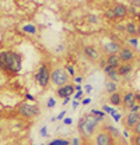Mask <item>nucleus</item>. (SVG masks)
<instances>
[{
	"mask_svg": "<svg viewBox=\"0 0 140 145\" xmlns=\"http://www.w3.org/2000/svg\"><path fill=\"white\" fill-rule=\"evenodd\" d=\"M101 121H104V119L94 117L91 113L81 116L79 123H77V131H79L80 138L83 141H90L91 138H94V135L100 130V123Z\"/></svg>",
	"mask_w": 140,
	"mask_h": 145,
	"instance_id": "obj_1",
	"label": "nucleus"
},
{
	"mask_svg": "<svg viewBox=\"0 0 140 145\" xmlns=\"http://www.w3.org/2000/svg\"><path fill=\"white\" fill-rule=\"evenodd\" d=\"M22 67V56L14 50L0 52V70L7 74H18Z\"/></svg>",
	"mask_w": 140,
	"mask_h": 145,
	"instance_id": "obj_2",
	"label": "nucleus"
},
{
	"mask_svg": "<svg viewBox=\"0 0 140 145\" xmlns=\"http://www.w3.org/2000/svg\"><path fill=\"white\" fill-rule=\"evenodd\" d=\"M70 78L71 77L65 70V67L57 66V67H55L52 71H51V82H52L53 85H56L57 88L70 84Z\"/></svg>",
	"mask_w": 140,
	"mask_h": 145,
	"instance_id": "obj_3",
	"label": "nucleus"
},
{
	"mask_svg": "<svg viewBox=\"0 0 140 145\" xmlns=\"http://www.w3.org/2000/svg\"><path fill=\"white\" fill-rule=\"evenodd\" d=\"M17 113L24 119H34L41 113V110L38 108V105L24 101V102L17 105Z\"/></svg>",
	"mask_w": 140,
	"mask_h": 145,
	"instance_id": "obj_4",
	"label": "nucleus"
},
{
	"mask_svg": "<svg viewBox=\"0 0 140 145\" xmlns=\"http://www.w3.org/2000/svg\"><path fill=\"white\" fill-rule=\"evenodd\" d=\"M34 80L35 82L41 87V88H46L51 82V71L48 69V66L45 63H42L34 74Z\"/></svg>",
	"mask_w": 140,
	"mask_h": 145,
	"instance_id": "obj_5",
	"label": "nucleus"
},
{
	"mask_svg": "<svg viewBox=\"0 0 140 145\" xmlns=\"http://www.w3.org/2000/svg\"><path fill=\"white\" fill-rule=\"evenodd\" d=\"M83 54H84V57H86L87 60L92 61V63L100 61L101 57H102L101 49H100L98 46H95V45H87V46H84V48H83Z\"/></svg>",
	"mask_w": 140,
	"mask_h": 145,
	"instance_id": "obj_6",
	"label": "nucleus"
},
{
	"mask_svg": "<svg viewBox=\"0 0 140 145\" xmlns=\"http://www.w3.org/2000/svg\"><path fill=\"white\" fill-rule=\"evenodd\" d=\"M92 144L94 145H114L115 144V140L109 135V133L105 131L104 128H100L97 131V134L94 135Z\"/></svg>",
	"mask_w": 140,
	"mask_h": 145,
	"instance_id": "obj_7",
	"label": "nucleus"
},
{
	"mask_svg": "<svg viewBox=\"0 0 140 145\" xmlns=\"http://www.w3.org/2000/svg\"><path fill=\"white\" fill-rule=\"evenodd\" d=\"M121 48H122V45L118 40H105L101 45V52H102V54H106V56L118 54Z\"/></svg>",
	"mask_w": 140,
	"mask_h": 145,
	"instance_id": "obj_8",
	"label": "nucleus"
},
{
	"mask_svg": "<svg viewBox=\"0 0 140 145\" xmlns=\"http://www.w3.org/2000/svg\"><path fill=\"white\" fill-rule=\"evenodd\" d=\"M118 54H119L122 63H133L136 60V50L133 48H130L129 45H123Z\"/></svg>",
	"mask_w": 140,
	"mask_h": 145,
	"instance_id": "obj_9",
	"label": "nucleus"
},
{
	"mask_svg": "<svg viewBox=\"0 0 140 145\" xmlns=\"http://www.w3.org/2000/svg\"><path fill=\"white\" fill-rule=\"evenodd\" d=\"M111 8H112V11H114V14H115V17L116 20H123V18L127 17V13H129V6H126L125 3H114L112 6H111Z\"/></svg>",
	"mask_w": 140,
	"mask_h": 145,
	"instance_id": "obj_10",
	"label": "nucleus"
},
{
	"mask_svg": "<svg viewBox=\"0 0 140 145\" xmlns=\"http://www.w3.org/2000/svg\"><path fill=\"white\" fill-rule=\"evenodd\" d=\"M140 121V113H126V116L123 117V126L126 130H133L137 126V123Z\"/></svg>",
	"mask_w": 140,
	"mask_h": 145,
	"instance_id": "obj_11",
	"label": "nucleus"
},
{
	"mask_svg": "<svg viewBox=\"0 0 140 145\" xmlns=\"http://www.w3.org/2000/svg\"><path fill=\"white\" fill-rule=\"evenodd\" d=\"M136 103V93L133 91H126L125 93H122V108L125 110L132 109Z\"/></svg>",
	"mask_w": 140,
	"mask_h": 145,
	"instance_id": "obj_12",
	"label": "nucleus"
},
{
	"mask_svg": "<svg viewBox=\"0 0 140 145\" xmlns=\"http://www.w3.org/2000/svg\"><path fill=\"white\" fill-rule=\"evenodd\" d=\"M74 92H76L74 84L70 82L67 85H63V87L57 88V89H56V96L60 98V99H66V98H71V96L74 95Z\"/></svg>",
	"mask_w": 140,
	"mask_h": 145,
	"instance_id": "obj_13",
	"label": "nucleus"
},
{
	"mask_svg": "<svg viewBox=\"0 0 140 145\" xmlns=\"http://www.w3.org/2000/svg\"><path fill=\"white\" fill-rule=\"evenodd\" d=\"M135 71V64L133 63H122L121 64V67L118 69V74H119V77H121V80H129L130 77H132V74Z\"/></svg>",
	"mask_w": 140,
	"mask_h": 145,
	"instance_id": "obj_14",
	"label": "nucleus"
},
{
	"mask_svg": "<svg viewBox=\"0 0 140 145\" xmlns=\"http://www.w3.org/2000/svg\"><path fill=\"white\" fill-rule=\"evenodd\" d=\"M125 34L127 35V38L137 36V22L135 20H129L125 22Z\"/></svg>",
	"mask_w": 140,
	"mask_h": 145,
	"instance_id": "obj_15",
	"label": "nucleus"
},
{
	"mask_svg": "<svg viewBox=\"0 0 140 145\" xmlns=\"http://www.w3.org/2000/svg\"><path fill=\"white\" fill-rule=\"evenodd\" d=\"M102 70H104V74H105V77H106V80H109V81H112V82H116V84L121 82V77H119V74H118V70H114V69H111L109 66H105Z\"/></svg>",
	"mask_w": 140,
	"mask_h": 145,
	"instance_id": "obj_16",
	"label": "nucleus"
},
{
	"mask_svg": "<svg viewBox=\"0 0 140 145\" xmlns=\"http://www.w3.org/2000/svg\"><path fill=\"white\" fill-rule=\"evenodd\" d=\"M105 63H106V66H109V67L114 69V70H118V69L121 67V64H122L119 54H111V56H106V57H105Z\"/></svg>",
	"mask_w": 140,
	"mask_h": 145,
	"instance_id": "obj_17",
	"label": "nucleus"
},
{
	"mask_svg": "<svg viewBox=\"0 0 140 145\" xmlns=\"http://www.w3.org/2000/svg\"><path fill=\"white\" fill-rule=\"evenodd\" d=\"M108 102H109V105L116 106V108H118V106H122V93L118 91V92H115V93L109 95Z\"/></svg>",
	"mask_w": 140,
	"mask_h": 145,
	"instance_id": "obj_18",
	"label": "nucleus"
},
{
	"mask_svg": "<svg viewBox=\"0 0 140 145\" xmlns=\"http://www.w3.org/2000/svg\"><path fill=\"white\" fill-rule=\"evenodd\" d=\"M118 88H119V84L112 82V81H109V80L105 81V92H106L108 95H112V93L118 92Z\"/></svg>",
	"mask_w": 140,
	"mask_h": 145,
	"instance_id": "obj_19",
	"label": "nucleus"
},
{
	"mask_svg": "<svg viewBox=\"0 0 140 145\" xmlns=\"http://www.w3.org/2000/svg\"><path fill=\"white\" fill-rule=\"evenodd\" d=\"M106 133H109V135L114 138V140H116V138H119L121 137V133H119V130L116 128V127H114V126H111V124H106V126L102 127Z\"/></svg>",
	"mask_w": 140,
	"mask_h": 145,
	"instance_id": "obj_20",
	"label": "nucleus"
},
{
	"mask_svg": "<svg viewBox=\"0 0 140 145\" xmlns=\"http://www.w3.org/2000/svg\"><path fill=\"white\" fill-rule=\"evenodd\" d=\"M22 32L27 35H36L38 34V28L35 27L34 24H25L22 27Z\"/></svg>",
	"mask_w": 140,
	"mask_h": 145,
	"instance_id": "obj_21",
	"label": "nucleus"
},
{
	"mask_svg": "<svg viewBox=\"0 0 140 145\" xmlns=\"http://www.w3.org/2000/svg\"><path fill=\"white\" fill-rule=\"evenodd\" d=\"M104 17L106 18V21H111V22H115L116 21V17H115V14H114V11H112L111 7H105L104 8Z\"/></svg>",
	"mask_w": 140,
	"mask_h": 145,
	"instance_id": "obj_22",
	"label": "nucleus"
},
{
	"mask_svg": "<svg viewBox=\"0 0 140 145\" xmlns=\"http://www.w3.org/2000/svg\"><path fill=\"white\" fill-rule=\"evenodd\" d=\"M46 145H71V144L66 138H56V140H51Z\"/></svg>",
	"mask_w": 140,
	"mask_h": 145,
	"instance_id": "obj_23",
	"label": "nucleus"
},
{
	"mask_svg": "<svg viewBox=\"0 0 140 145\" xmlns=\"http://www.w3.org/2000/svg\"><path fill=\"white\" fill-rule=\"evenodd\" d=\"M63 67H65V70L67 71V74H69L71 78H74V77L77 75V74H76V67H74V66H73L71 63H67V64H65Z\"/></svg>",
	"mask_w": 140,
	"mask_h": 145,
	"instance_id": "obj_24",
	"label": "nucleus"
},
{
	"mask_svg": "<svg viewBox=\"0 0 140 145\" xmlns=\"http://www.w3.org/2000/svg\"><path fill=\"white\" fill-rule=\"evenodd\" d=\"M86 20H87L88 24H98L100 22V17L97 16V14H94V13H90L86 16Z\"/></svg>",
	"mask_w": 140,
	"mask_h": 145,
	"instance_id": "obj_25",
	"label": "nucleus"
},
{
	"mask_svg": "<svg viewBox=\"0 0 140 145\" xmlns=\"http://www.w3.org/2000/svg\"><path fill=\"white\" fill-rule=\"evenodd\" d=\"M101 110H102L104 113H106V114H109V116H114L115 113H118V112H116L115 109H112V108H111V106H108V105H104Z\"/></svg>",
	"mask_w": 140,
	"mask_h": 145,
	"instance_id": "obj_26",
	"label": "nucleus"
},
{
	"mask_svg": "<svg viewBox=\"0 0 140 145\" xmlns=\"http://www.w3.org/2000/svg\"><path fill=\"white\" fill-rule=\"evenodd\" d=\"M94 117H100V119H104L105 117V113L102 110H98V109H91V112H90Z\"/></svg>",
	"mask_w": 140,
	"mask_h": 145,
	"instance_id": "obj_27",
	"label": "nucleus"
},
{
	"mask_svg": "<svg viewBox=\"0 0 140 145\" xmlns=\"http://www.w3.org/2000/svg\"><path fill=\"white\" fill-rule=\"evenodd\" d=\"M139 11H140V10H137L136 7H133V6H129V13H127V16H130V17H132V20H133V18L137 17Z\"/></svg>",
	"mask_w": 140,
	"mask_h": 145,
	"instance_id": "obj_28",
	"label": "nucleus"
},
{
	"mask_svg": "<svg viewBox=\"0 0 140 145\" xmlns=\"http://www.w3.org/2000/svg\"><path fill=\"white\" fill-rule=\"evenodd\" d=\"M127 43H129V46L130 48H137V43H139V39L135 36V38H127Z\"/></svg>",
	"mask_w": 140,
	"mask_h": 145,
	"instance_id": "obj_29",
	"label": "nucleus"
},
{
	"mask_svg": "<svg viewBox=\"0 0 140 145\" xmlns=\"http://www.w3.org/2000/svg\"><path fill=\"white\" fill-rule=\"evenodd\" d=\"M129 141H130V145H140V135H133L132 134Z\"/></svg>",
	"mask_w": 140,
	"mask_h": 145,
	"instance_id": "obj_30",
	"label": "nucleus"
},
{
	"mask_svg": "<svg viewBox=\"0 0 140 145\" xmlns=\"http://www.w3.org/2000/svg\"><path fill=\"white\" fill-rule=\"evenodd\" d=\"M83 96H84V91L74 92V95H73V101H80V99H83Z\"/></svg>",
	"mask_w": 140,
	"mask_h": 145,
	"instance_id": "obj_31",
	"label": "nucleus"
},
{
	"mask_svg": "<svg viewBox=\"0 0 140 145\" xmlns=\"http://www.w3.org/2000/svg\"><path fill=\"white\" fill-rule=\"evenodd\" d=\"M70 144L71 145H81L83 144V140H81L80 137H74V138L70 141Z\"/></svg>",
	"mask_w": 140,
	"mask_h": 145,
	"instance_id": "obj_32",
	"label": "nucleus"
},
{
	"mask_svg": "<svg viewBox=\"0 0 140 145\" xmlns=\"http://www.w3.org/2000/svg\"><path fill=\"white\" fill-rule=\"evenodd\" d=\"M46 106H48L49 109H52V108H55V106H56V101H55V98H49V99H48Z\"/></svg>",
	"mask_w": 140,
	"mask_h": 145,
	"instance_id": "obj_33",
	"label": "nucleus"
},
{
	"mask_svg": "<svg viewBox=\"0 0 140 145\" xmlns=\"http://www.w3.org/2000/svg\"><path fill=\"white\" fill-rule=\"evenodd\" d=\"M39 135H41V137H48V127L46 126L41 127V130H39Z\"/></svg>",
	"mask_w": 140,
	"mask_h": 145,
	"instance_id": "obj_34",
	"label": "nucleus"
},
{
	"mask_svg": "<svg viewBox=\"0 0 140 145\" xmlns=\"http://www.w3.org/2000/svg\"><path fill=\"white\" fill-rule=\"evenodd\" d=\"M127 112H129V113H140V103H136L133 108L129 109Z\"/></svg>",
	"mask_w": 140,
	"mask_h": 145,
	"instance_id": "obj_35",
	"label": "nucleus"
},
{
	"mask_svg": "<svg viewBox=\"0 0 140 145\" xmlns=\"http://www.w3.org/2000/svg\"><path fill=\"white\" fill-rule=\"evenodd\" d=\"M115 28H116L118 31H121V32H123V34H125V24H122V22H118V24H115Z\"/></svg>",
	"mask_w": 140,
	"mask_h": 145,
	"instance_id": "obj_36",
	"label": "nucleus"
},
{
	"mask_svg": "<svg viewBox=\"0 0 140 145\" xmlns=\"http://www.w3.org/2000/svg\"><path fill=\"white\" fill-rule=\"evenodd\" d=\"M129 6H133V7H136L137 10H140V0H132V1L129 3Z\"/></svg>",
	"mask_w": 140,
	"mask_h": 145,
	"instance_id": "obj_37",
	"label": "nucleus"
},
{
	"mask_svg": "<svg viewBox=\"0 0 140 145\" xmlns=\"http://www.w3.org/2000/svg\"><path fill=\"white\" fill-rule=\"evenodd\" d=\"M132 134H133V135H140V121L137 123V126L132 130Z\"/></svg>",
	"mask_w": 140,
	"mask_h": 145,
	"instance_id": "obj_38",
	"label": "nucleus"
},
{
	"mask_svg": "<svg viewBox=\"0 0 140 145\" xmlns=\"http://www.w3.org/2000/svg\"><path fill=\"white\" fill-rule=\"evenodd\" d=\"M73 82H74V84H81V82H83V77H81V75H76V77L73 78Z\"/></svg>",
	"mask_w": 140,
	"mask_h": 145,
	"instance_id": "obj_39",
	"label": "nucleus"
},
{
	"mask_svg": "<svg viewBox=\"0 0 140 145\" xmlns=\"http://www.w3.org/2000/svg\"><path fill=\"white\" fill-rule=\"evenodd\" d=\"M65 117H66V110H62V112L56 116V119H57V120H62V121H63V119H65Z\"/></svg>",
	"mask_w": 140,
	"mask_h": 145,
	"instance_id": "obj_40",
	"label": "nucleus"
},
{
	"mask_svg": "<svg viewBox=\"0 0 140 145\" xmlns=\"http://www.w3.org/2000/svg\"><path fill=\"white\" fill-rule=\"evenodd\" d=\"M90 103H91V99H90V98H83V99H81V105H83V106H87Z\"/></svg>",
	"mask_w": 140,
	"mask_h": 145,
	"instance_id": "obj_41",
	"label": "nucleus"
},
{
	"mask_svg": "<svg viewBox=\"0 0 140 145\" xmlns=\"http://www.w3.org/2000/svg\"><path fill=\"white\" fill-rule=\"evenodd\" d=\"M71 123H73L71 117H65V119H63V124H65V126H70Z\"/></svg>",
	"mask_w": 140,
	"mask_h": 145,
	"instance_id": "obj_42",
	"label": "nucleus"
},
{
	"mask_svg": "<svg viewBox=\"0 0 140 145\" xmlns=\"http://www.w3.org/2000/svg\"><path fill=\"white\" fill-rule=\"evenodd\" d=\"M25 99H27V102H35V101H36L31 93H27V95H25Z\"/></svg>",
	"mask_w": 140,
	"mask_h": 145,
	"instance_id": "obj_43",
	"label": "nucleus"
},
{
	"mask_svg": "<svg viewBox=\"0 0 140 145\" xmlns=\"http://www.w3.org/2000/svg\"><path fill=\"white\" fill-rule=\"evenodd\" d=\"M91 91H92V85H90V84H87V85L84 87V92H86V93H90Z\"/></svg>",
	"mask_w": 140,
	"mask_h": 145,
	"instance_id": "obj_44",
	"label": "nucleus"
},
{
	"mask_svg": "<svg viewBox=\"0 0 140 145\" xmlns=\"http://www.w3.org/2000/svg\"><path fill=\"white\" fill-rule=\"evenodd\" d=\"M112 117H114V120H115V121H121V119H122V116H121L119 113H115Z\"/></svg>",
	"mask_w": 140,
	"mask_h": 145,
	"instance_id": "obj_45",
	"label": "nucleus"
},
{
	"mask_svg": "<svg viewBox=\"0 0 140 145\" xmlns=\"http://www.w3.org/2000/svg\"><path fill=\"white\" fill-rule=\"evenodd\" d=\"M74 89H76V92H80V91H83L81 84H74Z\"/></svg>",
	"mask_w": 140,
	"mask_h": 145,
	"instance_id": "obj_46",
	"label": "nucleus"
},
{
	"mask_svg": "<svg viewBox=\"0 0 140 145\" xmlns=\"http://www.w3.org/2000/svg\"><path fill=\"white\" fill-rule=\"evenodd\" d=\"M79 105H80L79 101H73V110H76V109L79 108Z\"/></svg>",
	"mask_w": 140,
	"mask_h": 145,
	"instance_id": "obj_47",
	"label": "nucleus"
},
{
	"mask_svg": "<svg viewBox=\"0 0 140 145\" xmlns=\"http://www.w3.org/2000/svg\"><path fill=\"white\" fill-rule=\"evenodd\" d=\"M70 102V98H66V99H63V102H62V105H67Z\"/></svg>",
	"mask_w": 140,
	"mask_h": 145,
	"instance_id": "obj_48",
	"label": "nucleus"
},
{
	"mask_svg": "<svg viewBox=\"0 0 140 145\" xmlns=\"http://www.w3.org/2000/svg\"><path fill=\"white\" fill-rule=\"evenodd\" d=\"M81 145H94V144H92L91 141H83V144Z\"/></svg>",
	"mask_w": 140,
	"mask_h": 145,
	"instance_id": "obj_49",
	"label": "nucleus"
},
{
	"mask_svg": "<svg viewBox=\"0 0 140 145\" xmlns=\"http://www.w3.org/2000/svg\"><path fill=\"white\" fill-rule=\"evenodd\" d=\"M63 49H65V46H63V45H59V46L56 48V50H63Z\"/></svg>",
	"mask_w": 140,
	"mask_h": 145,
	"instance_id": "obj_50",
	"label": "nucleus"
},
{
	"mask_svg": "<svg viewBox=\"0 0 140 145\" xmlns=\"http://www.w3.org/2000/svg\"><path fill=\"white\" fill-rule=\"evenodd\" d=\"M123 137H126V138H130V137H129V133H127V130H126V131H123Z\"/></svg>",
	"mask_w": 140,
	"mask_h": 145,
	"instance_id": "obj_51",
	"label": "nucleus"
},
{
	"mask_svg": "<svg viewBox=\"0 0 140 145\" xmlns=\"http://www.w3.org/2000/svg\"><path fill=\"white\" fill-rule=\"evenodd\" d=\"M136 102L140 103V93H136Z\"/></svg>",
	"mask_w": 140,
	"mask_h": 145,
	"instance_id": "obj_52",
	"label": "nucleus"
},
{
	"mask_svg": "<svg viewBox=\"0 0 140 145\" xmlns=\"http://www.w3.org/2000/svg\"><path fill=\"white\" fill-rule=\"evenodd\" d=\"M137 36L140 38V24L137 22Z\"/></svg>",
	"mask_w": 140,
	"mask_h": 145,
	"instance_id": "obj_53",
	"label": "nucleus"
},
{
	"mask_svg": "<svg viewBox=\"0 0 140 145\" xmlns=\"http://www.w3.org/2000/svg\"><path fill=\"white\" fill-rule=\"evenodd\" d=\"M136 21H139V24H140V11H139V14H137V17H136Z\"/></svg>",
	"mask_w": 140,
	"mask_h": 145,
	"instance_id": "obj_54",
	"label": "nucleus"
},
{
	"mask_svg": "<svg viewBox=\"0 0 140 145\" xmlns=\"http://www.w3.org/2000/svg\"><path fill=\"white\" fill-rule=\"evenodd\" d=\"M41 145H45V144H41Z\"/></svg>",
	"mask_w": 140,
	"mask_h": 145,
	"instance_id": "obj_55",
	"label": "nucleus"
},
{
	"mask_svg": "<svg viewBox=\"0 0 140 145\" xmlns=\"http://www.w3.org/2000/svg\"><path fill=\"white\" fill-rule=\"evenodd\" d=\"M32 145H36V144H32Z\"/></svg>",
	"mask_w": 140,
	"mask_h": 145,
	"instance_id": "obj_56",
	"label": "nucleus"
},
{
	"mask_svg": "<svg viewBox=\"0 0 140 145\" xmlns=\"http://www.w3.org/2000/svg\"><path fill=\"white\" fill-rule=\"evenodd\" d=\"M0 6H1V3H0Z\"/></svg>",
	"mask_w": 140,
	"mask_h": 145,
	"instance_id": "obj_57",
	"label": "nucleus"
}]
</instances>
